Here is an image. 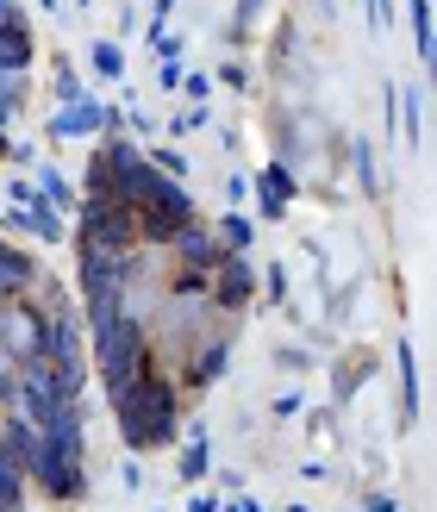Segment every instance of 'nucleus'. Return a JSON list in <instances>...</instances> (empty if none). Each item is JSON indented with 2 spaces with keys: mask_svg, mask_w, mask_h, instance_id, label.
<instances>
[{
  "mask_svg": "<svg viewBox=\"0 0 437 512\" xmlns=\"http://www.w3.org/2000/svg\"><path fill=\"white\" fill-rule=\"evenodd\" d=\"M113 400V413H119V438L132 444V450H169L175 444V431H182V388L150 363L144 375H132Z\"/></svg>",
  "mask_w": 437,
  "mask_h": 512,
  "instance_id": "nucleus-1",
  "label": "nucleus"
},
{
  "mask_svg": "<svg viewBox=\"0 0 437 512\" xmlns=\"http://www.w3.org/2000/svg\"><path fill=\"white\" fill-rule=\"evenodd\" d=\"M88 338H94V369H100V381H107V394H119L132 375H144L150 363H157L150 331L132 313H113L107 325H88Z\"/></svg>",
  "mask_w": 437,
  "mask_h": 512,
  "instance_id": "nucleus-2",
  "label": "nucleus"
},
{
  "mask_svg": "<svg viewBox=\"0 0 437 512\" xmlns=\"http://www.w3.org/2000/svg\"><path fill=\"white\" fill-rule=\"evenodd\" d=\"M125 256H132V250H125ZM125 256H119V250H94V244H75V275H82V306H88V325H107V319L119 313Z\"/></svg>",
  "mask_w": 437,
  "mask_h": 512,
  "instance_id": "nucleus-3",
  "label": "nucleus"
},
{
  "mask_svg": "<svg viewBox=\"0 0 437 512\" xmlns=\"http://www.w3.org/2000/svg\"><path fill=\"white\" fill-rule=\"evenodd\" d=\"M75 244H94V250H138V207L132 200H119V194H94L82 200V232H75Z\"/></svg>",
  "mask_w": 437,
  "mask_h": 512,
  "instance_id": "nucleus-4",
  "label": "nucleus"
},
{
  "mask_svg": "<svg viewBox=\"0 0 437 512\" xmlns=\"http://www.w3.org/2000/svg\"><path fill=\"white\" fill-rule=\"evenodd\" d=\"M25 488H38L44 500H57V506H75L88 494V469H82V456H63L57 444L38 438L32 463H25Z\"/></svg>",
  "mask_w": 437,
  "mask_h": 512,
  "instance_id": "nucleus-5",
  "label": "nucleus"
},
{
  "mask_svg": "<svg viewBox=\"0 0 437 512\" xmlns=\"http://www.w3.org/2000/svg\"><path fill=\"white\" fill-rule=\"evenodd\" d=\"M194 219H200V213H194V194L169 175V182L138 207V238H144V250H163V244L182 232V225H194Z\"/></svg>",
  "mask_w": 437,
  "mask_h": 512,
  "instance_id": "nucleus-6",
  "label": "nucleus"
},
{
  "mask_svg": "<svg viewBox=\"0 0 437 512\" xmlns=\"http://www.w3.org/2000/svg\"><path fill=\"white\" fill-rule=\"evenodd\" d=\"M0 350H7V363H38L44 356V313L32 300H0Z\"/></svg>",
  "mask_w": 437,
  "mask_h": 512,
  "instance_id": "nucleus-7",
  "label": "nucleus"
},
{
  "mask_svg": "<svg viewBox=\"0 0 437 512\" xmlns=\"http://www.w3.org/2000/svg\"><path fill=\"white\" fill-rule=\"evenodd\" d=\"M163 250H169V269H188V275H213L225 256H231V250L219 244V232H207L200 219H194V225H182V232H175Z\"/></svg>",
  "mask_w": 437,
  "mask_h": 512,
  "instance_id": "nucleus-8",
  "label": "nucleus"
},
{
  "mask_svg": "<svg viewBox=\"0 0 437 512\" xmlns=\"http://www.w3.org/2000/svg\"><path fill=\"white\" fill-rule=\"evenodd\" d=\"M250 294H256V269H250V256H238V250H231L225 263L207 275V300L219 306V313H244V306H250Z\"/></svg>",
  "mask_w": 437,
  "mask_h": 512,
  "instance_id": "nucleus-9",
  "label": "nucleus"
},
{
  "mask_svg": "<svg viewBox=\"0 0 437 512\" xmlns=\"http://www.w3.org/2000/svg\"><path fill=\"white\" fill-rule=\"evenodd\" d=\"M225 356H231V338H207L188 363H182V388L188 394H200V388H213V381L225 375Z\"/></svg>",
  "mask_w": 437,
  "mask_h": 512,
  "instance_id": "nucleus-10",
  "label": "nucleus"
},
{
  "mask_svg": "<svg viewBox=\"0 0 437 512\" xmlns=\"http://www.w3.org/2000/svg\"><path fill=\"white\" fill-rule=\"evenodd\" d=\"M32 281H38V256H25L19 244L0 238V300H19V294H32Z\"/></svg>",
  "mask_w": 437,
  "mask_h": 512,
  "instance_id": "nucleus-11",
  "label": "nucleus"
},
{
  "mask_svg": "<svg viewBox=\"0 0 437 512\" xmlns=\"http://www.w3.org/2000/svg\"><path fill=\"white\" fill-rule=\"evenodd\" d=\"M7 225H19V232H32V238H44V244H63V238H69V225H63V213L50 207V200L13 207V213H7Z\"/></svg>",
  "mask_w": 437,
  "mask_h": 512,
  "instance_id": "nucleus-12",
  "label": "nucleus"
},
{
  "mask_svg": "<svg viewBox=\"0 0 437 512\" xmlns=\"http://www.w3.org/2000/svg\"><path fill=\"white\" fill-rule=\"evenodd\" d=\"M100 125H107V107H100V100H69V107L50 119V138H88Z\"/></svg>",
  "mask_w": 437,
  "mask_h": 512,
  "instance_id": "nucleus-13",
  "label": "nucleus"
},
{
  "mask_svg": "<svg viewBox=\"0 0 437 512\" xmlns=\"http://www.w3.org/2000/svg\"><path fill=\"white\" fill-rule=\"evenodd\" d=\"M32 69V32H25V19L0 25V75H25Z\"/></svg>",
  "mask_w": 437,
  "mask_h": 512,
  "instance_id": "nucleus-14",
  "label": "nucleus"
},
{
  "mask_svg": "<svg viewBox=\"0 0 437 512\" xmlns=\"http://www.w3.org/2000/svg\"><path fill=\"white\" fill-rule=\"evenodd\" d=\"M256 188H263V213L269 219H281V213H288V194H294V175L288 169H263V175H256Z\"/></svg>",
  "mask_w": 437,
  "mask_h": 512,
  "instance_id": "nucleus-15",
  "label": "nucleus"
},
{
  "mask_svg": "<svg viewBox=\"0 0 437 512\" xmlns=\"http://www.w3.org/2000/svg\"><path fill=\"white\" fill-rule=\"evenodd\" d=\"M207 469H213V450H207V431L194 425V444L182 450V481L194 488V481H207Z\"/></svg>",
  "mask_w": 437,
  "mask_h": 512,
  "instance_id": "nucleus-16",
  "label": "nucleus"
},
{
  "mask_svg": "<svg viewBox=\"0 0 437 512\" xmlns=\"http://www.w3.org/2000/svg\"><path fill=\"white\" fill-rule=\"evenodd\" d=\"M38 200H50L57 213H69V207H75V188H69V175H63V169H44V175H38Z\"/></svg>",
  "mask_w": 437,
  "mask_h": 512,
  "instance_id": "nucleus-17",
  "label": "nucleus"
},
{
  "mask_svg": "<svg viewBox=\"0 0 437 512\" xmlns=\"http://www.w3.org/2000/svg\"><path fill=\"white\" fill-rule=\"evenodd\" d=\"M250 238H256V225H250L244 213H225V219H219V244H225V250H238V256H244Z\"/></svg>",
  "mask_w": 437,
  "mask_h": 512,
  "instance_id": "nucleus-18",
  "label": "nucleus"
},
{
  "mask_svg": "<svg viewBox=\"0 0 437 512\" xmlns=\"http://www.w3.org/2000/svg\"><path fill=\"white\" fill-rule=\"evenodd\" d=\"M94 75L119 82V75H125V50H119V44H94Z\"/></svg>",
  "mask_w": 437,
  "mask_h": 512,
  "instance_id": "nucleus-19",
  "label": "nucleus"
},
{
  "mask_svg": "<svg viewBox=\"0 0 437 512\" xmlns=\"http://www.w3.org/2000/svg\"><path fill=\"white\" fill-rule=\"evenodd\" d=\"M413 38H419V50L431 57V0H413Z\"/></svg>",
  "mask_w": 437,
  "mask_h": 512,
  "instance_id": "nucleus-20",
  "label": "nucleus"
},
{
  "mask_svg": "<svg viewBox=\"0 0 437 512\" xmlns=\"http://www.w3.org/2000/svg\"><path fill=\"white\" fill-rule=\"evenodd\" d=\"M57 94H63V100H82V82H75L69 63H57Z\"/></svg>",
  "mask_w": 437,
  "mask_h": 512,
  "instance_id": "nucleus-21",
  "label": "nucleus"
},
{
  "mask_svg": "<svg viewBox=\"0 0 437 512\" xmlns=\"http://www.w3.org/2000/svg\"><path fill=\"white\" fill-rule=\"evenodd\" d=\"M182 88L194 94V107H200V100H207V94H213V82H207V75H182Z\"/></svg>",
  "mask_w": 437,
  "mask_h": 512,
  "instance_id": "nucleus-22",
  "label": "nucleus"
},
{
  "mask_svg": "<svg viewBox=\"0 0 437 512\" xmlns=\"http://www.w3.org/2000/svg\"><path fill=\"white\" fill-rule=\"evenodd\" d=\"M369 7H375V19H381V25L394 19V0H369Z\"/></svg>",
  "mask_w": 437,
  "mask_h": 512,
  "instance_id": "nucleus-23",
  "label": "nucleus"
},
{
  "mask_svg": "<svg viewBox=\"0 0 437 512\" xmlns=\"http://www.w3.org/2000/svg\"><path fill=\"white\" fill-rule=\"evenodd\" d=\"M219 512H263L256 500H231V506H219Z\"/></svg>",
  "mask_w": 437,
  "mask_h": 512,
  "instance_id": "nucleus-24",
  "label": "nucleus"
},
{
  "mask_svg": "<svg viewBox=\"0 0 437 512\" xmlns=\"http://www.w3.org/2000/svg\"><path fill=\"white\" fill-rule=\"evenodd\" d=\"M0 157H13V144H7V113H0Z\"/></svg>",
  "mask_w": 437,
  "mask_h": 512,
  "instance_id": "nucleus-25",
  "label": "nucleus"
},
{
  "mask_svg": "<svg viewBox=\"0 0 437 512\" xmlns=\"http://www.w3.org/2000/svg\"><path fill=\"white\" fill-rule=\"evenodd\" d=\"M188 512H219V500H194V506H188Z\"/></svg>",
  "mask_w": 437,
  "mask_h": 512,
  "instance_id": "nucleus-26",
  "label": "nucleus"
}]
</instances>
